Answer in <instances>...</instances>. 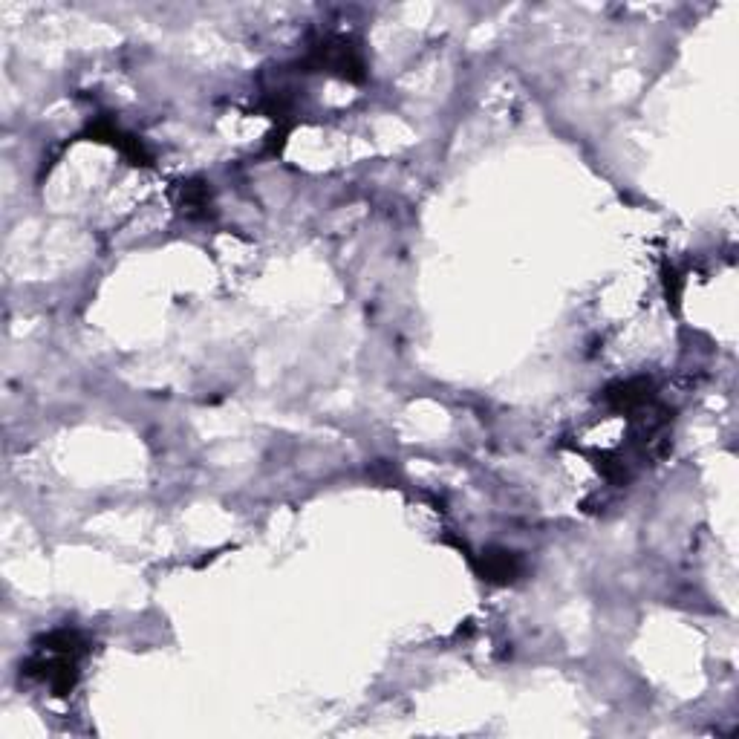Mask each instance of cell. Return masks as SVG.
I'll list each match as a JSON object with an SVG mask.
<instances>
[{
	"label": "cell",
	"mask_w": 739,
	"mask_h": 739,
	"mask_svg": "<svg viewBox=\"0 0 739 739\" xmlns=\"http://www.w3.org/2000/svg\"><path fill=\"white\" fill-rule=\"evenodd\" d=\"M301 67H306V73L309 70H321V73L327 70V73H335V76L347 78V81H356V84L367 78V64H364L361 50L350 38H341V35L318 41L301 61Z\"/></svg>",
	"instance_id": "cell-1"
},
{
	"label": "cell",
	"mask_w": 739,
	"mask_h": 739,
	"mask_svg": "<svg viewBox=\"0 0 739 739\" xmlns=\"http://www.w3.org/2000/svg\"><path fill=\"white\" fill-rule=\"evenodd\" d=\"M653 399V382L650 379H627L615 382L604 390V402L618 413H633V410L650 405Z\"/></svg>",
	"instance_id": "cell-2"
},
{
	"label": "cell",
	"mask_w": 739,
	"mask_h": 739,
	"mask_svg": "<svg viewBox=\"0 0 739 739\" xmlns=\"http://www.w3.org/2000/svg\"><path fill=\"white\" fill-rule=\"evenodd\" d=\"M174 203L185 220H205L211 214V194L203 179H185L174 188Z\"/></svg>",
	"instance_id": "cell-3"
},
{
	"label": "cell",
	"mask_w": 739,
	"mask_h": 739,
	"mask_svg": "<svg viewBox=\"0 0 739 739\" xmlns=\"http://www.w3.org/2000/svg\"><path fill=\"white\" fill-rule=\"evenodd\" d=\"M480 575L485 581H494V584H509L520 575L523 563L514 552H506V549H494V552H485L480 563H477Z\"/></svg>",
	"instance_id": "cell-4"
},
{
	"label": "cell",
	"mask_w": 739,
	"mask_h": 739,
	"mask_svg": "<svg viewBox=\"0 0 739 739\" xmlns=\"http://www.w3.org/2000/svg\"><path fill=\"white\" fill-rule=\"evenodd\" d=\"M664 295H667V304L679 306L682 298V278L673 266H664Z\"/></svg>",
	"instance_id": "cell-5"
}]
</instances>
